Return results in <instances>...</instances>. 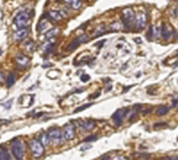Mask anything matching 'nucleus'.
Segmentation results:
<instances>
[{"mask_svg":"<svg viewBox=\"0 0 178 160\" xmlns=\"http://www.w3.org/2000/svg\"><path fill=\"white\" fill-rule=\"evenodd\" d=\"M30 20H31V15L29 11H21L13 18V25L16 26L17 29L25 28L29 26Z\"/></svg>","mask_w":178,"mask_h":160,"instance_id":"1","label":"nucleus"},{"mask_svg":"<svg viewBox=\"0 0 178 160\" xmlns=\"http://www.w3.org/2000/svg\"><path fill=\"white\" fill-rule=\"evenodd\" d=\"M11 152H13V157L17 160H22L24 155H25V146L24 142L20 140H15L11 143Z\"/></svg>","mask_w":178,"mask_h":160,"instance_id":"2","label":"nucleus"},{"mask_svg":"<svg viewBox=\"0 0 178 160\" xmlns=\"http://www.w3.org/2000/svg\"><path fill=\"white\" fill-rule=\"evenodd\" d=\"M29 146H30L31 153H32V156H34L35 158H39V157H41L43 155V146L39 140H36V139L30 140Z\"/></svg>","mask_w":178,"mask_h":160,"instance_id":"3","label":"nucleus"},{"mask_svg":"<svg viewBox=\"0 0 178 160\" xmlns=\"http://www.w3.org/2000/svg\"><path fill=\"white\" fill-rule=\"evenodd\" d=\"M135 13H134V11H132V9L130 8H126L123 10V22L124 25H125V27H127L128 26H130L134 22V20H135Z\"/></svg>","mask_w":178,"mask_h":160,"instance_id":"4","label":"nucleus"},{"mask_svg":"<svg viewBox=\"0 0 178 160\" xmlns=\"http://www.w3.org/2000/svg\"><path fill=\"white\" fill-rule=\"evenodd\" d=\"M61 134H63V138H64L65 140L74 139V138H75V135H76V132H75V126L71 125V123L65 125L64 128H63Z\"/></svg>","mask_w":178,"mask_h":160,"instance_id":"5","label":"nucleus"},{"mask_svg":"<svg viewBox=\"0 0 178 160\" xmlns=\"http://www.w3.org/2000/svg\"><path fill=\"white\" fill-rule=\"evenodd\" d=\"M48 136L50 138V142L55 143V145H58L60 142V140L63 138V134L60 132V130L57 128V127H52L49 129L48 131Z\"/></svg>","mask_w":178,"mask_h":160,"instance_id":"6","label":"nucleus"},{"mask_svg":"<svg viewBox=\"0 0 178 160\" xmlns=\"http://www.w3.org/2000/svg\"><path fill=\"white\" fill-rule=\"evenodd\" d=\"M136 26H137V30H143L145 26L147 23V13L145 11H139L136 15Z\"/></svg>","mask_w":178,"mask_h":160,"instance_id":"7","label":"nucleus"},{"mask_svg":"<svg viewBox=\"0 0 178 160\" xmlns=\"http://www.w3.org/2000/svg\"><path fill=\"white\" fill-rule=\"evenodd\" d=\"M128 111H129V109H118L113 114V120L115 121L116 126H120V125H121L124 117L127 116Z\"/></svg>","mask_w":178,"mask_h":160,"instance_id":"8","label":"nucleus"},{"mask_svg":"<svg viewBox=\"0 0 178 160\" xmlns=\"http://www.w3.org/2000/svg\"><path fill=\"white\" fill-rule=\"evenodd\" d=\"M28 34H29V27L20 28V29H17L13 32V39L17 40V41H21V40L27 38Z\"/></svg>","mask_w":178,"mask_h":160,"instance_id":"9","label":"nucleus"},{"mask_svg":"<svg viewBox=\"0 0 178 160\" xmlns=\"http://www.w3.org/2000/svg\"><path fill=\"white\" fill-rule=\"evenodd\" d=\"M160 34L165 40H168L173 36V28L167 23H163V27L160 28Z\"/></svg>","mask_w":178,"mask_h":160,"instance_id":"10","label":"nucleus"},{"mask_svg":"<svg viewBox=\"0 0 178 160\" xmlns=\"http://www.w3.org/2000/svg\"><path fill=\"white\" fill-rule=\"evenodd\" d=\"M29 62H30L29 58H28L27 56L22 55V54H20V55H18L17 57H16V63H17L20 68L27 67V66L29 65Z\"/></svg>","mask_w":178,"mask_h":160,"instance_id":"11","label":"nucleus"},{"mask_svg":"<svg viewBox=\"0 0 178 160\" xmlns=\"http://www.w3.org/2000/svg\"><path fill=\"white\" fill-rule=\"evenodd\" d=\"M47 16H48V18H49L51 21H54V22L60 21L63 19V15H61V12L58 11V10H50V11H48Z\"/></svg>","mask_w":178,"mask_h":160,"instance_id":"12","label":"nucleus"},{"mask_svg":"<svg viewBox=\"0 0 178 160\" xmlns=\"http://www.w3.org/2000/svg\"><path fill=\"white\" fill-rule=\"evenodd\" d=\"M80 127L82 128V130L90 131L96 127V122L93 121V120H90V119L89 120H85V121H80Z\"/></svg>","mask_w":178,"mask_h":160,"instance_id":"13","label":"nucleus"},{"mask_svg":"<svg viewBox=\"0 0 178 160\" xmlns=\"http://www.w3.org/2000/svg\"><path fill=\"white\" fill-rule=\"evenodd\" d=\"M65 2L70 7V8L72 9H79L81 7V4H82V2H81V0H64Z\"/></svg>","mask_w":178,"mask_h":160,"instance_id":"14","label":"nucleus"},{"mask_svg":"<svg viewBox=\"0 0 178 160\" xmlns=\"http://www.w3.org/2000/svg\"><path fill=\"white\" fill-rule=\"evenodd\" d=\"M135 160H148L150 159L152 155L150 153H146V152H136L132 155Z\"/></svg>","mask_w":178,"mask_h":160,"instance_id":"15","label":"nucleus"},{"mask_svg":"<svg viewBox=\"0 0 178 160\" xmlns=\"http://www.w3.org/2000/svg\"><path fill=\"white\" fill-rule=\"evenodd\" d=\"M48 26H49V23H48V21H47V19L46 18H43L41 20L39 21V23H38V31L39 32H43L45 30L48 28Z\"/></svg>","mask_w":178,"mask_h":160,"instance_id":"16","label":"nucleus"},{"mask_svg":"<svg viewBox=\"0 0 178 160\" xmlns=\"http://www.w3.org/2000/svg\"><path fill=\"white\" fill-rule=\"evenodd\" d=\"M39 141L43 143V146H48L49 143H50V138H49V136H48V134H46V132H43L41 135H40V137H39Z\"/></svg>","mask_w":178,"mask_h":160,"instance_id":"17","label":"nucleus"},{"mask_svg":"<svg viewBox=\"0 0 178 160\" xmlns=\"http://www.w3.org/2000/svg\"><path fill=\"white\" fill-rule=\"evenodd\" d=\"M169 111V107L168 106H159L156 109V114L157 116H164Z\"/></svg>","mask_w":178,"mask_h":160,"instance_id":"18","label":"nucleus"},{"mask_svg":"<svg viewBox=\"0 0 178 160\" xmlns=\"http://www.w3.org/2000/svg\"><path fill=\"white\" fill-rule=\"evenodd\" d=\"M58 34V29L57 28H52V29L48 30L46 32V39L47 40H51V39H54L57 36Z\"/></svg>","mask_w":178,"mask_h":160,"instance_id":"19","label":"nucleus"},{"mask_svg":"<svg viewBox=\"0 0 178 160\" xmlns=\"http://www.w3.org/2000/svg\"><path fill=\"white\" fill-rule=\"evenodd\" d=\"M0 160H11L9 152L4 148H0Z\"/></svg>","mask_w":178,"mask_h":160,"instance_id":"20","label":"nucleus"},{"mask_svg":"<svg viewBox=\"0 0 178 160\" xmlns=\"http://www.w3.org/2000/svg\"><path fill=\"white\" fill-rule=\"evenodd\" d=\"M107 30H106V27H104V26H99L96 30V32L93 34V37H99V36H102V34H106Z\"/></svg>","mask_w":178,"mask_h":160,"instance_id":"21","label":"nucleus"},{"mask_svg":"<svg viewBox=\"0 0 178 160\" xmlns=\"http://www.w3.org/2000/svg\"><path fill=\"white\" fill-rule=\"evenodd\" d=\"M79 45H80V42L78 41V39L76 38L75 40H74V41L69 43V46L67 47V49H68V50H74V49H76V48L79 46Z\"/></svg>","mask_w":178,"mask_h":160,"instance_id":"22","label":"nucleus"},{"mask_svg":"<svg viewBox=\"0 0 178 160\" xmlns=\"http://www.w3.org/2000/svg\"><path fill=\"white\" fill-rule=\"evenodd\" d=\"M120 29H121V25H120V22H114V23H111L110 25V31H113V32L119 31Z\"/></svg>","mask_w":178,"mask_h":160,"instance_id":"23","label":"nucleus"},{"mask_svg":"<svg viewBox=\"0 0 178 160\" xmlns=\"http://www.w3.org/2000/svg\"><path fill=\"white\" fill-rule=\"evenodd\" d=\"M15 79H16L15 75H13V73H10L8 76V78H7V86H8V87H11V86L15 84Z\"/></svg>","mask_w":178,"mask_h":160,"instance_id":"24","label":"nucleus"},{"mask_svg":"<svg viewBox=\"0 0 178 160\" xmlns=\"http://www.w3.org/2000/svg\"><path fill=\"white\" fill-rule=\"evenodd\" d=\"M160 36V28L159 27H153V37L154 38L158 39V37Z\"/></svg>","mask_w":178,"mask_h":160,"instance_id":"25","label":"nucleus"},{"mask_svg":"<svg viewBox=\"0 0 178 160\" xmlns=\"http://www.w3.org/2000/svg\"><path fill=\"white\" fill-rule=\"evenodd\" d=\"M90 106H93V103L90 102V103H86V105H82V106H80L79 108H77V109H75L74 110V112L76 114V112H80V111H82V110H85V109H87V108H89Z\"/></svg>","mask_w":178,"mask_h":160,"instance_id":"26","label":"nucleus"},{"mask_svg":"<svg viewBox=\"0 0 178 160\" xmlns=\"http://www.w3.org/2000/svg\"><path fill=\"white\" fill-rule=\"evenodd\" d=\"M77 39H78V41L80 42V43H84V42H87L89 41V38L87 34H80V36H78L77 37Z\"/></svg>","mask_w":178,"mask_h":160,"instance_id":"27","label":"nucleus"},{"mask_svg":"<svg viewBox=\"0 0 178 160\" xmlns=\"http://www.w3.org/2000/svg\"><path fill=\"white\" fill-rule=\"evenodd\" d=\"M167 127V123L166 122H158V123H155L154 126V129L155 130H158V129H161V128H166Z\"/></svg>","mask_w":178,"mask_h":160,"instance_id":"28","label":"nucleus"},{"mask_svg":"<svg viewBox=\"0 0 178 160\" xmlns=\"http://www.w3.org/2000/svg\"><path fill=\"white\" fill-rule=\"evenodd\" d=\"M34 42L31 41V40H29L28 42H26L25 43V47H26V49H28L29 51H32V49H34Z\"/></svg>","mask_w":178,"mask_h":160,"instance_id":"29","label":"nucleus"},{"mask_svg":"<svg viewBox=\"0 0 178 160\" xmlns=\"http://www.w3.org/2000/svg\"><path fill=\"white\" fill-rule=\"evenodd\" d=\"M98 137L97 136H88L87 138L84 139V142H90V141H95V140H97Z\"/></svg>","mask_w":178,"mask_h":160,"instance_id":"30","label":"nucleus"},{"mask_svg":"<svg viewBox=\"0 0 178 160\" xmlns=\"http://www.w3.org/2000/svg\"><path fill=\"white\" fill-rule=\"evenodd\" d=\"M153 27L154 26H150L148 28V32H147V38L149 39V40H152V39L154 38L153 37Z\"/></svg>","mask_w":178,"mask_h":160,"instance_id":"31","label":"nucleus"},{"mask_svg":"<svg viewBox=\"0 0 178 160\" xmlns=\"http://www.w3.org/2000/svg\"><path fill=\"white\" fill-rule=\"evenodd\" d=\"M11 105H13V100H9L7 101V102H4V103H2V107H4V109H10L11 108Z\"/></svg>","mask_w":178,"mask_h":160,"instance_id":"32","label":"nucleus"},{"mask_svg":"<svg viewBox=\"0 0 178 160\" xmlns=\"http://www.w3.org/2000/svg\"><path fill=\"white\" fill-rule=\"evenodd\" d=\"M80 79L82 82H87V81L90 79V76H89V75H82V76L80 77Z\"/></svg>","mask_w":178,"mask_h":160,"instance_id":"33","label":"nucleus"},{"mask_svg":"<svg viewBox=\"0 0 178 160\" xmlns=\"http://www.w3.org/2000/svg\"><path fill=\"white\" fill-rule=\"evenodd\" d=\"M159 160H178V157H166V158H161Z\"/></svg>","mask_w":178,"mask_h":160,"instance_id":"34","label":"nucleus"},{"mask_svg":"<svg viewBox=\"0 0 178 160\" xmlns=\"http://www.w3.org/2000/svg\"><path fill=\"white\" fill-rule=\"evenodd\" d=\"M106 42V40H102V41H99L98 43H96V47H98V48H100L102 46H104V43Z\"/></svg>","mask_w":178,"mask_h":160,"instance_id":"35","label":"nucleus"},{"mask_svg":"<svg viewBox=\"0 0 178 160\" xmlns=\"http://www.w3.org/2000/svg\"><path fill=\"white\" fill-rule=\"evenodd\" d=\"M113 160H128V159L126 158V157H119L118 156V157H115Z\"/></svg>","mask_w":178,"mask_h":160,"instance_id":"36","label":"nucleus"},{"mask_svg":"<svg viewBox=\"0 0 178 160\" xmlns=\"http://www.w3.org/2000/svg\"><path fill=\"white\" fill-rule=\"evenodd\" d=\"M4 73H2V72H0V84L4 82Z\"/></svg>","mask_w":178,"mask_h":160,"instance_id":"37","label":"nucleus"},{"mask_svg":"<svg viewBox=\"0 0 178 160\" xmlns=\"http://www.w3.org/2000/svg\"><path fill=\"white\" fill-rule=\"evenodd\" d=\"M99 95H100V92L98 91V92H96L95 95H93V96H90V99H95V98H97L98 96H99Z\"/></svg>","mask_w":178,"mask_h":160,"instance_id":"38","label":"nucleus"},{"mask_svg":"<svg viewBox=\"0 0 178 160\" xmlns=\"http://www.w3.org/2000/svg\"><path fill=\"white\" fill-rule=\"evenodd\" d=\"M90 148V145H88V146H82V147L80 148L81 151H84V150H87V149H89Z\"/></svg>","mask_w":178,"mask_h":160,"instance_id":"39","label":"nucleus"},{"mask_svg":"<svg viewBox=\"0 0 178 160\" xmlns=\"http://www.w3.org/2000/svg\"><path fill=\"white\" fill-rule=\"evenodd\" d=\"M178 105V98H176L174 101H173V107H176Z\"/></svg>","mask_w":178,"mask_h":160,"instance_id":"40","label":"nucleus"},{"mask_svg":"<svg viewBox=\"0 0 178 160\" xmlns=\"http://www.w3.org/2000/svg\"><path fill=\"white\" fill-rule=\"evenodd\" d=\"M127 66H128V63L126 62V63H125V65H124V66H123V68H121V70H125V69L127 68Z\"/></svg>","mask_w":178,"mask_h":160,"instance_id":"41","label":"nucleus"},{"mask_svg":"<svg viewBox=\"0 0 178 160\" xmlns=\"http://www.w3.org/2000/svg\"><path fill=\"white\" fill-rule=\"evenodd\" d=\"M135 42H141V39H139V38H135Z\"/></svg>","mask_w":178,"mask_h":160,"instance_id":"42","label":"nucleus"},{"mask_svg":"<svg viewBox=\"0 0 178 160\" xmlns=\"http://www.w3.org/2000/svg\"><path fill=\"white\" fill-rule=\"evenodd\" d=\"M110 89H113V86H108V87H107V89H106V91H109Z\"/></svg>","mask_w":178,"mask_h":160,"instance_id":"43","label":"nucleus"},{"mask_svg":"<svg viewBox=\"0 0 178 160\" xmlns=\"http://www.w3.org/2000/svg\"><path fill=\"white\" fill-rule=\"evenodd\" d=\"M173 67H174V68L178 67V60H177V61H176V63H175V65H174V66H173Z\"/></svg>","mask_w":178,"mask_h":160,"instance_id":"44","label":"nucleus"},{"mask_svg":"<svg viewBox=\"0 0 178 160\" xmlns=\"http://www.w3.org/2000/svg\"><path fill=\"white\" fill-rule=\"evenodd\" d=\"M176 56H178V50H177V51H176Z\"/></svg>","mask_w":178,"mask_h":160,"instance_id":"45","label":"nucleus"},{"mask_svg":"<svg viewBox=\"0 0 178 160\" xmlns=\"http://www.w3.org/2000/svg\"><path fill=\"white\" fill-rule=\"evenodd\" d=\"M1 52H2V51H1V49H0V56H1Z\"/></svg>","mask_w":178,"mask_h":160,"instance_id":"46","label":"nucleus"},{"mask_svg":"<svg viewBox=\"0 0 178 160\" xmlns=\"http://www.w3.org/2000/svg\"><path fill=\"white\" fill-rule=\"evenodd\" d=\"M0 126H1V125H0Z\"/></svg>","mask_w":178,"mask_h":160,"instance_id":"47","label":"nucleus"}]
</instances>
